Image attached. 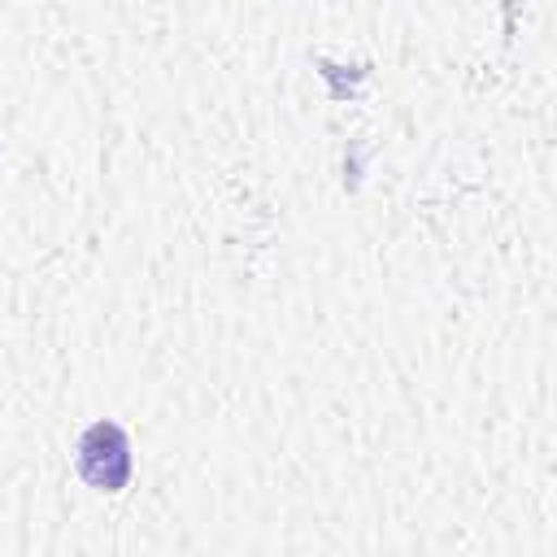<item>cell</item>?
<instances>
[{
	"mask_svg": "<svg viewBox=\"0 0 557 557\" xmlns=\"http://www.w3.org/2000/svg\"><path fill=\"white\" fill-rule=\"evenodd\" d=\"M78 474L96 487V492H117L131 479V440L117 422L100 418L83 431L78 440Z\"/></svg>",
	"mask_w": 557,
	"mask_h": 557,
	"instance_id": "1",
	"label": "cell"
}]
</instances>
